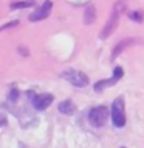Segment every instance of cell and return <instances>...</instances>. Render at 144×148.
<instances>
[{
  "instance_id": "1",
  "label": "cell",
  "mask_w": 144,
  "mask_h": 148,
  "mask_svg": "<svg viewBox=\"0 0 144 148\" xmlns=\"http://www.w3.org/2000/svg\"><path fill=\"white\" fill-rule=\"evenodd\" d=\"M124 6H125V2H124V0H118V2L115 3L113 9H111V14H110L109 22H107V25L104 26V29H102L101 34H99L101 39H107V37H109L111 32L115 31V28L118 26V20H119L121 12L124 11Z\"/></svg>"
},
{
  "instance_id": "2",
  "label": "cell",
  "mask_w": 144,
  "mask_h": 148,
  "mask_svg": "<svg viewBox=\"0 0 144 148\" xmlns=\"http://www.w3.org/2000/svg\"><path fill=\"white\" fill-rule=\"evenodd\" d=\"M111 120L113 125L118 128H123L125 125V111H124V97H116L111 103Z\"/></svg>"
},
{
  "instance_id": "3",
  "label": "cell",
  "mask_w": 144,
  "mask_h": 148,
  "mask_svg": "<svg viewBox=\"0 0 144 148\" xmlns=\"http://www.w3.org/2000/svg\"><path fill=\"white\" fill-rule=\"evenodd\" d=\"M109 114H110V111L105 106H96V108L90 110L88 120H90V123L93 127H102L107 122V119H109Z\"/></svg>"
},
{
  "instance_id": "4",
  "label": "cell",
  "mask_w": 144,
  "mask_h": 148,
  "mask_svg": "<svg viewBox=\"0 0 144 148\" xmlns=\"http://www.w3.org/2000/svg\"><path fill=\"white\" fill-rule=\"evenodd\" d=\"M62 77L76 88H84V86L88 85V77L81 71H76V69H68V71H65L62 74Z\"/></svg>"
},
{
  "instance_id": "5",
  "label": "cell",
  "mask_w": 144,
  "mask_h": 148,
  "mask_svg": "<svg viewBox=\"0 0 144 148\" xmlns=\"http://www.w3.org/2000/svg\"><path fill=\"white\" fill-rule=\"evenodd\" d=\"M123 76H124V69L121 68V66H116V68L113 69V76H111L109 80H101V82H96V83H95V90L99 92V91L104 90V88L113 86L116 82L123 79Z\"/></svg>"
},
{
  "instance_id": "6",
  "label": "cell",
  "mask_w": 144,
  "mask_h": 148,
  "mask_svg": "<svg viewBox=\"0 0 144 148\" xmlns=\"http://www.w3.org/2000/svg\"><path fill=\"white\" fill-rule=\"evenodd\" d=\"M51 8H53V3H51V0H46V2L42 5L39 9H36L33 14H30V20L31 22H39V20H44L50 16L51 12Z\"/></svg>"
},
{
  "instance_id": "7",
  "label": "cell",
  "mask_w": 144,
  "mask_h": 148,
  "mask_svg": "<svg viewBox=\"0 0 144 148\" xmlns=\"http://www.w3.org/2000/svg\"><path fill=\"white\" fill-rule=\"evenodd\" d=\"M51 102H53V96L51 94H39V96H36L34 99H33V105H34V108L36 110H45V108H48V106L51 105Z\"/></svg>"
},
{
  "instance_id": "8",
  "label": "cell",
  "mask_w": 144,
  "mask_h": 148,
  "mask_svg": "<svg viewBox=\"0 0 144 148\" xmlns=\"http://www.w3.org/2000/svg\"><path fill=\"white\" fill-rule=\"evenodd\" d=\"M57 108H59V111H60L62 114H68V116H70V114L74 113V105H73L71 100H64V102H60Z\"/></svg>"
},
{
  "instance_id": "9",
  "label": "cell",
  "mask_w": 144,
  "mask_h": 148,
  "mask_svg": "<svg viewBox=\"0 0 144 148\" xmlns=\"http://www.w3.org/2000/svg\"><path fill=\"white\" fill-rule=\"evenodd\" d=\"M95 18H96V9H95V6H88L85 9V17H84V22L88 25V23L95 22Z\"/></svg>"
},
{
  "instance_id": "10",
  "label": "cell",
  "mask_w": 144,
  "mask_h": 148,
  "mask_svg": "<svg viewBox=\"0 0 144 148\" xmlns=\"http://www.w3.org/2000/svg\"><path fill=\"white\" fill-rule=\"evenodd\" d=\"M133 39H127V40H124V42H121V43L118 45V46H115V49H113V54H111V59H115L116 57V56H119V53H121V51H123L124 48H125V46H127V45H132L133 43Z\"/></svg>"
},
{
  "instance_id": "11",
  "label": "cell",
  "mask_w": 144,
  "mask_h": 148,
  "mask_svg": "<svg viewBox=\"0 0 144 148\" xmlns=\"http://www.w3.org/2000/svg\"><path fill=\"white\" fill-rule=\"evenodd\" d=\"M129 17L135 22H143L144 20V12L143 11H132L129 14Z\"/></svg>"
},
{
  "instance_id": "12",
  "label": "cell",
  "mask_w": 144,
  "mask_h": 148,
  "mask_svg": "<svg viewBox=\"0 0 144 148\" xmlns=\"http://www.w3.org/2000/svg\"><path fill=\"white\" fill-rule=\"evenodd\" d=\"M34 5V0H26V2H20V3H12L11 8L16 9V8H28V6H33Z\"/></svg>"
}]
</instances>
